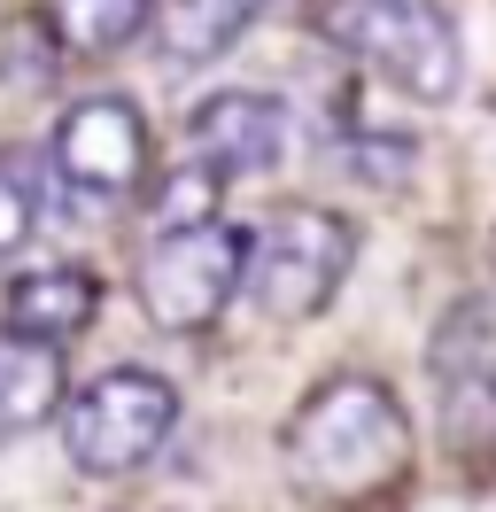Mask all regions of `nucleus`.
Returning a JSON list of instances; mask_svg holds the SVG:
<instances>
[{
  "instance_id": "6",
  "label": "nucleus",
  "mask_w": 496,
  "mask_h": 512,
  "mask_svg": "<svg viewBox=\"0 0 496 512\" xmlns=\"http://www.w3.org/2000/svg\"><path fill=\"white\" fill-rule=\"evenodd\" d=\"M248 249L256 233L241 225H194V233H155L132 264V295L163 334H210L248 295Z\"/></svg>"
},
{
  "instance_id": "13",
  "label": "nucleus",
  "mask_w": 496,
  "mask_h": 512,
  "mask_svg": "<svg viewBox=\"0 0 496 512\" xmlns=\"http://www.w3.org/2000/svg\"><path fill=\"white\" fill-rule=\"evenodd\" d=\"M217 202H225V179H217L210 163H171V171H155L148 187V225L155 233H194V225H217Z\"/></svg>"
},
{
  "instance_id": "1",
  "label": "nucleus",
  "mask_w": 496,
  "mask_h": 512,
  "mask_svg": "<svg viewBox=\"0 0 496 512\" xmlns=\"http://www.w3.org/2000/svg\"><path fill=\"white\" fill-rule=\"evenodd\" d=\"M419 435L396 388L372 373H326L279 419V474L318 512H388L411 489Z\"/></svg>"
},
{
  "instance_id": "9",
  "label": "nucleus",
  "mask_w": 496,
  "mask_h": 512,
  "mask_svg": "<svg viewBox=\"0 0 496 512\" xmlns=\"http://www.w3.org/2000/svg\"><path fill=\"white\" fill-rule=\"evenodd\" d=\"M93 319H101V272H86V264H62V256L16 264L0 288V326L47 342V350H70Z\"/></svg>"
},
{
  "instance_id": "15",
  "label": "nucleus",
  "mask_w": 496,
  "mask_h": 512,
  "mask_svg": "<svg viewBox=\"0 0 496 512\" xmlns=\"http://www.w3.org/2000/svg\"><path fill=\"white\" fill-rule=\"evenodd\" d=\"M489 264H496V241H489Z\"/></svg>"
},
{
  "instance_id": "5",
  "label": "nucleus",
  "mask_w": 496,
  "mask_h": 512,
  "mask_svg": "<svg viewBox=\"0 0 496 512\" xmlns=\"http://www.w3.org/2000/svg\"><path fill=\"white\" fill-rule=\"evenodd\" d=\"M357 272V225L326 202H287L248 249V311L264 326H310Z\"/></svg>"
},
{
  "instance_id": "2",
  "label": "nucleus",
  "mask_w": 496,
  "mask_h": 512,
  "mask_svg": "<svg viewBox=\"0 0 496 512\" xmlns=\"http://www.w3.org/2000/svg\"><path fill=\"white\" fill-rule=\"evenodd\" d=\"M310 32L419 109H442L465 86V39L442 0H310Z\"/></svg>"
},
{
  "instance_id": "10",
  "label": "nucleus",
  "mask_w": 496,
  "mask_h": 512,
  "mask_svg": "<svg viewBox=\"0 0 496 512\" xmlns=\"http://www.w3.org/2000/svg\"><path fill=\"white\" fill-rule=\"evenodd\" d=\"M62 404H70L62 350H47V342L0 326V443H16V435H31V427L62 419Z\"/></svg>"
},
{
  "instance_id": "3",
  "label": "nucleus",
  "mask_w": 496,
  "mask_h": 512,
  "mask_svg": "<svg viewBox=\"0 0 496 512\" xmlns=\"http://www.w3.org/2000/svg\"><path fill=\"white\" fill-rule=\"evenodd\" d=\"M55 427H62L70 474L124 481V474H140V466H155V450L179 435V388L163 381V373H148V365H109V373L70 388Z\"/></svg>"
},
{
  "instance_id": "11",
  "label": "nucleus",
  "mask_w": 496,
  "mask_h": 512,
  "mask_svg": "<svg viewBox=\"0 0 496 512\" xmlns=\"http://www.w3.org/2000/svg\"><path fill=\"white\" fill-rule=\"evenodd\" d=\"M39 24L62 63H109L155 24V0H47Z\"/></svg>"
},
{
  "instance_id": "14",
  "label": "nucleus",
  "mask_w": 496,
  "mask_h": 512,
  "mask_svg": "<svg viewBox=\"0 0 496 512\" xmlns=\"http://www.w3.org/2000/svg\"><path fill=\"white\" fill-rule=\"evenodd\" d=\"M39 179H47V163H24V156H0V264H16L31 249V233H39Z\"/></svg>"
},
{
  "instance_id": "12",
  "label": "nucleus",
  "mask_w": 496,
  "mask_h": 512,
  "mask_svg": "<svg viewBox=\"0 0 496 512\" xmlns=\"http://www.w3.org/2000/svg\"><path fill=\"white\" fill-rule=\"evenodd\" d=\"M272 0H155V47L171 63H217L225 47H241V32L264 16Z\"/></svg>"
},
{
  "instance_id": "8",
  "label": "nucleus",
  "mask_w": 496,
  "mask_h": 512,
  "mask_svg": "<svg viewBox=\"0 0 496 512\" xmlns=\"http://www.w3.org/2000/svg\"><path fill=\"white\" fill-rule=\"evenodd\" d=\"M186 156L217 179H264L295 156V109L264 86H217L186 109Z\"/></svg>"
},
{
  "instance_id": "4",
  "label": "nucleus",
  "mask_w": 496,
  "mask_h": 512,
  "mask_svg": "<svg viewBox=\"0 0 496 512\" xmlns=\"http://www.w3.org/2000/svg\"><path fill=\"white\" fill-rule=\"evenodd\" d=\"M427 396L458 474H496V288L442 303L427 334Z\"/></svg>"
},
{
  "instance_id": "7",
  "label": "nucleus",
  "mask_w": 496,
  "mask_h": 512,
  "mask_svg": "<svg viewBox=\"0 0 496 512\" xmlns=\"http://www.w3.org/2000/svg\"><path fill=\"white\" fill-rule=\"evenodd\" d=\"M47 179L86 210H117L148 187V117L124 94L70 101L47 132Z\"/></svg>"
}]
</instances>
